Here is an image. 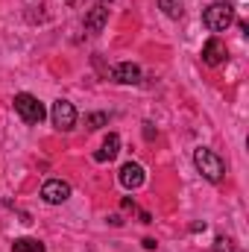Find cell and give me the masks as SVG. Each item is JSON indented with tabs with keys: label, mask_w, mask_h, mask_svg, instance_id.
Instances as JSON below:
<instances>
[{
	"label": "cell",
	"mask_w": 249,
	"mask_h": 252,
	"mask_svg": "<svg viewBox=\"0 0 249 252\" xmlns=\"http://www.w3.org/2000/svg\"><path fill=\"white\" fill-rule=\"evenodd\" d=\"M193 164L202 173V179H208V182H220L226 176V161L208 147H196L193 150Z\"/></svg>",
	"instance_id": "1"
},
{
	"label": "cell",
	"mask_w": 249,
	"mask_h": 252,
	"mask_svg": "<svg viewBox=\"0 0 249 252\" xmlns=\"http://www.w3.org/2000/svg\"><path fill=\"white\" fill-rule=\"evenodd\" d=\"M235 21V6L232 3H211L205 12H202V24L211 30V32H226Z\"/></svg>",
	"instance_id": "2"
},
{
	"label": "cell",
	"mask_w": 249,
	"mask_h": 252,
	"mask_svg": "<svg viewBox=\"0 0 249 252\" xmlns=\"http://www.w3.org/2000/svg\"><path fill=\"white\" fill-rule=\"evenodd\" d=\"M12 106H15V112H18V118L24 121V124H41L44 121V106H41V100L38 97H32V94H15V100H12Z\"/></svg>",
	"instance_id": "3"
},
{
	"label": "cell",
	"mask_w": 249,
	"mask_h": 252,
	"mask_svg": "<svg viewBox=\"0 0 249 252\" xmlns=\"http://www.w3.org/2000/svg\"><path fill=\"white\" fill-rule=\"evenodd\" d=\"M50 118H53V126H59L62 132H67V129L76 126V109H73V103H67V100H56Z\"/></svg>",
	"instance_id": "4"
},
{
	"label": "cell",
	"mask_w": 249,
	"mask_h": 252,
	"mask_svg": "<svg viewBox=\"0 0 249 252\" xmlns=\"http://www.w3.org/2000/svg\"><path fill=\"white\" fill-rule=\"evenodd\" d=\"M67 196H70V185L62 182V179H47V182L41 185V199H44L47 205H62Z\"/></svg>",
	"instance_id": "5"
},
{
	"label": "cell",
	"mask_w": 249,
	"mask_h": 252,
	"mask_svg": "<svg viewBox=\"0 0 249 252\" xmlns=\"http://www.w3.org/2000/svg\"><path fill=\"white\" fill-rule=\"evenodd\" d=\"M112 79L121 85H135V82H141V67L132 62H121L112 67Z\"/></svg>",
	"instance_id": "6"
},
{
	"label": "cell",
	"mask_w": 249,
	"mask_h": 252,
	"mask_svg": "<svg viewBox=\"0 0 249 252\" xmlns=\"http://www.w3.org/2000/svg\"><path fill=\"white\" fill-rule=\"evenodd\" d=\"M121 185L129 188V190L141 188V185H144V167L135 164V161H126L124 167H121Z\"/></svg>",
	"instance_id": "7"
},
{
	"label": "cell",
	"mask_w": 249,
	"mask_h": 252,
	"mask_svg": "<svg viewBox=\"0 0 249 252\" xmlns=\"http://www.w3.org/2000/svg\"><path fill=\"white\" fill-rule=\"evenodd\" d=\"M226 56H229V53H226V44H223L220 38H208V41H205V47H202V62L205 64L214 67V64L226 62Z\"/></svg>",
	"instance_id": "8"
},
{
	"label": "cell",
	"mask_w": 249,
	"mask_h": 252,
	"mask_svg": "<svg viewBox=\"0 0 249 252\" xmlns=\"http://www.w3.org/2000/svg\"><path fill=\"white\" fill-rule=\"evenodd\" d=\"M106 24H109V9H106L103 3H97V6L85 15V30L97 35V32H103V30H106Z\"/></svg>",
	"instance_id": "9"
},
{
	"label": "cell",
	"mask_w": 249,
	"mask_h": 252,
	"mask_svg": "<svg viewBox=\"0 0 249 252\" xmlns=\"http://www.w3.org/2000/svg\"><path fill=\"white\" fill-rule=\"evenodd\" d=\"M118 153H121V135L109 132V135H106V141H103V150H97V153H94V158H97V161H112Z\"/></svg>",
	"instance_id": "10"
},
{
	"label": "cell",
	"mask_w": 249,
	"mask_h": 252,
	"mask_svg": "<svg viewBox=\"0 0 249 252\" xmlns=\"http://www.w3.org/2000/svg\"><path fill=\"white\" fill-rule=\"evenodd\" d=\"M12 250L15 252H44V244L35 241V238H15L12 241Z\"/></svg>",
	"instance_id": "11"
},
{
	"label": "cell",
	"mask_w": 249,
	"mask_h": 252,
	"mask_svg": "<svg viewBox=\"0 0 249 252\" xmlns=\"http://www.w3.org/2000/svg\"><path fill=\"white\" fill-rule=\"evenodd\" d=\"M158 6L164 9V15H167V18H173V21H176V18H182V3H176V0H158Z\"/></svg>",
	"instance_id": "12"
},
{
	"label": "cell",
	"mask_w": 249,
	"mask_h": 252,
	"mask_svg": "<svg viewBox=\"0 0 249 252\" xmlns=\"http://www.w3.org/2000/svg\"><path fill=\"white\" fill-rule=\"evenodd\" d=\"M106 124H109V115L106 112H94V115L85 118V126L88 129H100V126H106Z\"/></svg>",
	"instance_id": "13"
},
{
	"label": "cell",
	"mask_w": 249,
	"mask_h": 252,
	"mask_svg": "<svg viewBox=\"0 0 249 252\" xmlns=\"http://www.w3.org/2000/svg\"><path fill=\"white\" fill-rule=\"evenodd\" d=\"M214 252H238V250H235V241H232V238H223V235H220V238L214 241Z\"/></svg>",
	"instance_id": "14"
},
{
	"label": "cell",
	"mask_w": 249,
	"mask_h": 252,
	"mask_svg": "<svg viewBox=\"0 0 249 252\" xmlns=\"http://www.w3.org/2000/svg\"><path fill=\"white\" fill-rule=\"evenodd\" d=\"M144 138H147V141H153V138H156V129H153V124H150V121L144 124Z\"/></svg>",
	"instance_id": "15"
},
{
	"label": "cell",
	"mask_w": 249,
	"mask_h": 252,
	"mask_svg": "<svg viewBox=\"0 0 249 252\" xmlns=\"http://www.w3.org/2000/svg\"><path fill=\"white\" fill-rule=\"evenodd\" d=\"M144 250L153 252V250H156V241H153V238H147V241H144Z\"/></svg>",
	"instance_id": "16"
},
{
	"label": "cell",
	"mask_w": 249,
	"mask_h": 252,
	"mask_svg": "<svg viewBox=\"0 0 249 252\" xmlns=\"http://www.w3.org/2000/svg\"><path fill=\"white\" fill-rule=\"evenodd\" d=\"M64 3H67V6H76V3H79V0H64Z\"/></svg>",
	"instance_id": "17"
},
{
	"label": "cell",
	"mask_w": 249,
	"mask_h": 252,
	"mask_svg": "<svg viewBox=\"0 0 249 252\" xmlns=\"http://www.w3.org/2000/svg\"><path fill=\"white\" fill-rule=\"evenodd\" d=\"M100 3H103V6H106V3H112V0H100Z\"/></svg>",
	"instance_id": "18"
}]
</instances>
